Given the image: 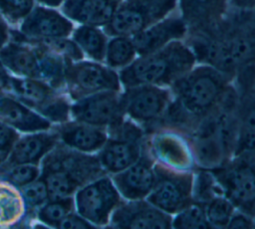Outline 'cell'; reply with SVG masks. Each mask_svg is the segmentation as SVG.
Here are the masks:
<instances>
[{
  "instance_id": "1",
  "label": "cell",
  "mask_w": 255,
  "mask_h": 229,
  "mask_svg": "<svg viewBox=\"0 0 255 229\" xmlns=\"http://www.w3.org/2000/svg\"><path fill=\"white\" fill-rule=\"evenodd\" d=\"M183 41L197 64L223 72L239 91L255 84V9L232 8L217 23L188 33Z\"/></svg>"
},
{
  "instance_id": "2",
  "label": "cell",
  "mask_w": 255,
  "mask_h": 229,
  "mask_svg": "<svg viewBox=\"0 0 255 229\" xmlns=\"http://www.w3.org/2000/svg\"><path fill=\"white\" fill-rule=\"evenodd\" d=\"M232 82L218 69L196 64L169 87L172 99L158 127L188 134L217 108Z\"/></svg>"
},
{
  "instance_id": "3",
  "label": "cell",
  "mask_w": 255,
  "mask_h": 229,
  "mask_svg": "<svg viewBox=\"0 0 255 229\" xmlns=\"http://www.w3.org/2000/svg\"><path fill=\"white\" fill-rule=\"evenodd\" d=\"M196 64L192 50L183 40H177L158 51L137 56L118 73L123 89L137 85L169 88Z\"/></svg>"
},
{
  "instance_id": "4",
  "label": "cell",
  "mask_w": 255,
  "mask_h": 229,
  "mask_svg": "<svg viewBox=\"0 0 255 229\" xmlns=\"http://www.w3.org/2000/svg\"><path fill=\"white\" fill-rule=\"evenodd\" d=\"M209 170L235 208L254 218L255 149L235 153L222 165Z\"/></svg>"
},
{
  "instance_id": "5",
  "label": "cell",
  "mask_w": 255,
  "mask_h": 229,
  "mask_svg": "<svg viewBox=\"0 0 255 229\" xmlns=\"http://www.w3.org/2000/svg\"><path fill=\"white\" fill-rule=\"evenodd\" d=\"M107 130L108 139L96 154L105 172L113 175L131 165L140 156L147 134L128 117Z\"/></svg>"
},
{
  "instance_id": "6",
  "label": "cell",
  "mask_w": 255,
  "mask_h": 229,
  "mask_svg": "<svg viewBox=\"0 0 255 229\" xmlns=\"http://www.w3.org/2000/svg\"><path fill=\"white\" fill-rule=\"evenodd\" d=\"M121 98L125 116L148 134L159 126L172 95L168 87L137 85L123 89Z\"/></svg>"
},
{
  "instance_id": "7",
  "label": "cell",
  "mask_w": 255,
  "mask_h": 229,
  "mask_svg": "<svg viewBox=\"0 0 255 229\" xmlns=\"http://www.w3.org/2000/svg\"><path fill=\"white\" fill-rule=\"evenodd\" d=\"M176 5V0H123L103 30L109 37H132L170 15Z\"/></svg>"
},
{
  "instance_id": "8",
  "label": "cell",
  "mask_w": 255,
  "mask_h": 229,
  "mask_svg": "<svg viewBox=\"0 0 255 229\" xmlns=\"http://www.w3.org/2000/svg\"><path fill=\"white\" fill-rule=\"evenodd\" d=\"M73 197L75 211L95 228L108 226L112 213L124 201L109 174L82 185Z\"/></svg>"
},
{
  "instance_id": "9",
  "label": "cell",
  "mask_w": 255,
  "mask_h": 229,
  "mask_svg": "<svg viewBox=\"0 0 255 229\" xmlns=\"http://www.w3.org/2000/svg\"><path fill=\"white\" fill-rule=\"evenodd\" d=\"M155 182L146 200L163 212L174 215L193 202L194 170H177L155 161Z\"/></svg>"
},
{
  "instance_id": "10",
  "label": "cell",
  "mask_w": 255,
  "mask_h": 229,
  "mask_svg": "<svg viewBox=\"0 0 255 229\" xmlns=\"http://www.w3.org/2000/svg\"><path fill=\"white\" fill-rule=\"evenodd\" d=\"M65 91L72 101L104 91H123L117 70L93 60L68 64Z\"/></svg>"
},
{
  "instance_id": "11",
  "label": "cell",
  "mask_w": 255,
  "mask_h": 229,
  "mask_svg": "<svg viewBox=\"0 0 255 229\" xmlns=\"http://www.w3.org/2000/svg\"><path fill=\"white\" fill-rule=\"evenodd\" d=\"M122 91H104L72 101L71 119L110 128L125 119Z\"/></svg>"
},
{
  "instance_id": "12",
  "label": "cell",
  "mask_w": 255,
  "mask_h": 229,
  "mask_svg": "<svg viewBox=\"0 0 255 229\" xmlns=\"http://www.w3.org/2000/svg\"><path fill=\"white\" fill-rule=\"evenodd\" d=\"M41 170L59 171L80 187L91 180L107 174L97 154L84 153L59 143L40 162Z\"/></svg>"
},
{
  "instance_id": "13",
  "label": "cell",
  "mask_w": 255,
  "mask_h": 229,
  "mask_svg": "<svg viewBox=\"0 0 255 229\" xmlns=\"http://www.w3.org/2000/svg\"><path fill=\"white\" fill-rule=\"evenodd\" d=\"M147 146L154 160L177 170H195L186 136L173 128L160 126L147 134Z\"/></svg>"
},
{
  "instance_id": "14",
  "label": "cell",
  "mask_w": 255,
  "mask_h": 229,
  "mask_svg": "<svg viewBox=\"0 0 255 229\" xmlns=\"http://www.w3.org/2000/svg\"><path fill=\"white\" fill-rule=\"evenodd\" d=\"M74 22L53 7L35 6L20 23L19 34L27 42H42L68 38L74 31Z\"/></svg>"
},
{
  "instance_id": "15",
  "label": "cell",
  "mask_w": 255,
  "mask_h": 229,
  "mask_svg": "<svg viewBox=\"0 0 255 229\" xmlns=\"http://www.w3.org/2000/svg\"><path fill=\"white\" fill-rule=\"evenodd\" d=\"M154 165L155 160L149 152L147 141H145L140 156L131 165L111 175L124 200L146 198L155 182Z\"/></svg>"
},
{
  "instance_id": "16",
  "label": "cell",
  "mask_w": 255,
  "mask_h": 229,
  "mask_svg": "<svg viewBox=\"0 0 255 229\" xmlns=\"http://www.w3.org/2000/svg\"><path fill=\"white\" fill-rule=\"evenodd\" d=\"M172 215L158 209L146 199L124 200L112 213L108 227L166 229L171 228Z\"/></svg>"
},
{
  "instance_id": "17",
  "label": "cell",
  "mask_w": 255,
  "mask_h": 229,
  "mask_svg": "<svg viewBox=\"0 0 255 229\" xmlns=\"http://www.w3.org/2000/svg\"><path fill=\"white\" fill-rule=\"evenodd\" d=\"M187 26L180 15H168L131 37L137 56L160 50L169 43L184 40Z\"/></svg>"
},
{
  "instance_id": "18",
  "label": "cell",
  "mask_w": 255,
  "mask_h": 229,
  "mask_svg": "<svg viewBox=\"0 0 255 229\" xmlns=\"http://www.w3.org/2000/svg\"><path fill=\"white\" fill-rule=\"evenodd\" d=\"M59 141L84 153H97L108 139V130L82 121L70 119L53 125Z\"/></svg>"
},
{
  "instance_id": "19",
  "label": "cell",
  "mask_w": 255,
  "mask_h": 229,
  "mask_svg": "<svg viewBox=\"0 0 255 229\" xmlns=\"http://www.w3.org/2000/svg\"><path fill=\"white\" fill-rule=\"evenodd\" d=\"M58 143V134L53 126L48 130L21 133L12 146L6 165L14 163L40 164Z\"/></svg>"
},
{
  "instance_id": "20",
  "label": "cell",
  "mask_w": 255,
  "mask_h": 229,
  "mask_svg": "<svg viewBox=\"0 0 255 229\" xmlns=\"http://www.w3.org/2000/svg\"><path fill=\"white\" fill-rule=\"evenodd\" d=\"M187 34L205 30L221 20L229 10L228 0H176Z\"/></svg>"
},
{
  "instance_id": "21",
  "label": "cell",
  "mask_w": 255,
  "mask_h": 229,
  "mask_svg": "<svg viewBox=\"0 0 255 229\" xmlns=\"http://www.w3.org/2000/svg\"><path fill=\"white\" fill-rule=\"evenodd\" d=\"M0 121L20 133L48 130L53 124L19 100L0 93Z\"/></svg>"
},
{
  "instance_id": "22",
  "label": "cell",
  "mask_w": 255,
  "mask_h": 229,
  "mask_svg": "<svg viewBox=\"0 0 255 229\" xmlns=\"http://www.w3.org/2000/svg\"><path fill=\"white\" fill-rule=\"evenodd\" d=\"M123 0H65L62 13L78 24L104 27Z\"/></svg>"
},
{
  "instance_id": "23",
  "label": "cell",
  "mask_w": 255,
  "mask_h": 229,
  "mask_svg": "<svg viewBox=\"0 0 255 229\" xmlns=\"http://www.w3.org/2000/svg\"><path fill=\"white\" fill-rule=\"evenodd\" d=\"M0 61L13 76L40 79L35 46L23 39L9 41L0 49Z\"/></svg>"
},
{
  "instance_id": "24",
  "label": "cell",
  "mask_w": 255,
  "mask_h": 229,
  "mask_svg": "<svg viewBox=\"0 0 255 229\" xmlns=\"http://www.w3.org/2000/svg\"><path fill=\"white\" fill-rule=\"evenodd\" d=\"M61 92L43 80L12 75L8 90L3 94L9 95L34 111H37L44 103Z\"/></svg>"
},
{
  "instance_id": "25",
  "label": "cell",
  "mask_w": 255,
  "mask_h": 229,
  "mask_svg": "<svg viewBox=\"0 0 255 229\" xmlns=\"http://www.w3.org/2000/svg\"><path fill=\"white\" fill-rule=\"evenodd\" d=\"M239 95V132L235 153L255 149V84Z\"/></svg>"
},
{
  "instance_id": "26",
  "label": "cell",
  "mask_w": 255,
  "mask_h": 229,
  "mask_svg": "<svg viewBox=\"0 0 255 229\" xmlns=\"http://www.w3.org/2000/svg\"><path fill=\"white\" fill-rule=\"evenodd\" d=\"M71 36L85 56L90 60L104 63L109 36L102 27L80 24Z\"/></svg>"
},
{
  "instance_id": "27",
  "label": "cell",
  "mask_w": 255,
  "mask_h": 229,
  "mask_svg": "<svg viewBox=\"0 0 255 229\" xmlns=\"http://www.w3.org/2000/svg\"><path fill=\"white\" fill-rule=\"evenodd\" d=\"M26 214V206L20 190L0 178V228L17 225Z\"/></svg>"
},
{
  "instance_id": "28",
  "label": "cell",
  "mask_w": 255,
  "mask_h": 229,
  "mask_svg": "<svg viewBox=\"0 0 255 229\" xmlns=\"http://www.w3.org/2000/svg\"><path fill=\"white\" fill-rule=\"evenodd\" d=\"M137 57L131 37L113 36L108 40L104 63L117 71L128 66Z\"/></svg>"
},
{
  "instance_id": "29",
  "label": "cell",
  "mask_w": 255,
  "mask_h": 229,
  "mask_svg": "<svg viewBox=\"0 0 255 229\" xmlns=\"http://www.w3.org/2000/svg\"><path fill=\"white\" fill-rule=\"evenodd\" d=\"M74 210L73 196L66 198H49L35 211V216L42 225L58 228L59 223Z\"/></svg>"
},
{
  "instance_id": "30",
  "label": "cell",
  "mask_w": 255,
  "mask_h": 229,
  "mask_svg": "<svg viewBox=\"0 0 255 229\" xmlns=\"http://www.w3.org/2000/svg\"><path fill=\"white\" fill-rule=\"evenodd\" d=\"M218 194L224 193L212 172L209 169H195L192 187L193 202L204 206L212 197Z\"/></svg>"
},
{
  "instance_id": "31",
  "label": "cell",
  "mask_w": 255,
  "mask_h": 229,
  "mask_svg": "<svg viewBox=\"0 0 255 229\" xmlns=\"http://www.w3.org/2000/svg\"><path fill=\"white\" fill-rule=\"evenodd\" d=\"M235 210L233 203L224 194L212 197L204 205L205 215L211 228H227Z\"/></svg>"
},
{
  "instance_id": "32",
  "label": "cell",
  "mask_w": 255,
  "mask_h": 229,
  "mask_svg": "<svg viewBox=\"0 0 255 229\" xmlns=\"http://www.w3.org/2000/svg\"><path fill=\"white\" fill-rule=\"evenodd\" d=\"M66 94L67 93L65 92L58 93L44 103L40 108H38L36 112L49 120L53 125L70 120V108L72 100L69 98V96L67 97Z\"/></svg>"
},
{
  "instance_id": "33",
  "label": "cell",
  "mask_w": 255,
  "mask_h": 229,
  "mask_svg": "<svg viewBox=\"0 0 255 229\" xmlns=\"http://www.w3.org/2000/svg\"><path fill=\"white\" fill-rule=\"evenodd\" d=\"M40 175V164L14 163L6 165L0 170V178L18 189L39 178Z\"/></svg>"
},
{
  "instance_id": "34",
  "label": "cell",
  "mask_w": 255,
  "mask_h": 229,
  "mask_svg": "<svg viewBox=\"0 0 255 229\" xmlns=\"http://www.w3.org/2000/svg\"><path fill=\"white\" fill-rule=\"evenodd\" d=\"M171 228H211L204 211V206L192 202L172 215Z\"/></svg>"
},
{
  "instance_id": "35",
  "label": "cell",
  "mask_w": 255,
  "mask_h": 229,
  "mask_svg": "<svg viewBox=\"0 0 255 229\" xmlns=\"http://www.w3.org/2000/svg\"><path fill=\"white\" fill-rule=\"evenodd\" d=\"M19 190L26 206V212L35 213L50 198L47 185L41 176L19 188Z\"/></svg>"
},
{
  "instance_id": "36",
  "label": "cell",
  "mask_w": 255,
  "mask_h": 229,
  "mask_svg": "<svg viewBox=\"0 0 255 229\" xmlns=\"http://www.w3.org/2000/svg\"><path fill=\"white\" fill-rule=\"evenodd\" d=\"M35 0H0V15L11 24H20L32 11Z\"/></svg>"
},
{
  "instance_id": "37",
  "label": "cell",
  "mask_w": 255,
  "mask_h": 229,
  "mask_svg": "<svg viewBox=\"0 0 255 229\" xmlns=\"http://www.w3.org/2000/svg\"><path fill=\"white\" fill-rule=\"evenodd\" d=\"M44 45H46L49 49L63 57L67 62L73 63L84 60L85 55L80 49V47L76 44L73 39L61 38L49 41H42Z\"/></svg>"
},
{
  "instance_id": "38",
  "label": "cell",
  "mask_w": 255,
  "mask_h": 229,
  "mask_svg": "<svg viewBox=\"0 0 255 229\" xmlns=\"http://www.w3.org/2000/svg\"><path fill=\"white\" fill-rule=\"evenodd\" d=\"M58 228H95V227L74 210L71 213H69L59 223Z\"/></svg>"
},
{
  "instance_id": "39",
  "label": "cell",
  "mask_w": 255,
  "mask_h": 229,
  "mask_svg": "<svg viewBox=\"0 0 255 229\" xmlns=\"http://www.w3.org/2000/svg\"><path fill=\"white\" fill-rule=\"evenodd\" d=\"M227 228H255L254 218L236 209L230 218Z\"/></svg>"
},
{
  "instance_id": "40",
  "label": "cell",
  "mask_w": 255,
  "mask_h": 229,
  "mask_svg": "<svg viewBox=\"0 0 255 229\" xmlns=\"http://www.w3.org/2000/svg\"><path fill=\"white\" fill-rule=\"evenodd\" d=\"M21 133L13 127L0 121V146L12 148Z\"/></svg>"
},
{
  "instance_id": "41",
  "label": "cell",
  "mask_w": 255,
  "mask_h": 229,
  "mask_svg": "<svg viewBox=\"0 0 255 229\" xmlns=\"http://www.w3.org/2000/svg\"><path fill=\"white\" fill-rule=\"evenodd\" d=\"M10 30L8 26V22L0 15V49L3 48L10 39Z\"/></svg>"
},
{
  "instance_id": "42",
  "label": "cell",
  "mask_w": 255,
  "mask_h": 229,
  "mask_svg": "<svg viewBox=\"0 0 255 229\" xmlns=\"http://www.w3.org/2000/svg\"><path fill=\"white\" fill-rule=\"evenodd\" d=\"M11 76L12 75L0 61V93H6V91L8 90Z\"/></svg>"
},
{
  "instance_id": "43",
  "label": "cell",
  "mask_w": 255,
  "mask_h": 229,
  "mask_svg": "<svg viewBox=\"0 0 255 229\" xmlns=\"http://www.w3.org/2000/svg\"><path fill=\"white\" fill-rule=\"evenodd\" d=\"M229 6L235 9H255V0H228Z\"/></svg>"
},
{
  "instance_id": "44",
  "label": "cell",
  "mask_w": 255,
  "mask_h": 229,
  "mask_svg": "<svg viewBox=\"0 0 255 229\" xmlns=\"http://www.w3.org/2000/svg\"><path fill=\"white\" fill-rule=\"evenodd\" d=\"M11 149L12 148L0 146V170L6 166V164L8 162V159H9V156H10Z\"/></svg>"
},
{
  "instance_id": "45",
  "label": "cell",
  "mask_w": 255,
  "mask_h": 229,
  "mask_svg": "<svg viewBox=\"0 0 255 229\" xmlns=\"http://www.w3.org/2000/svg\"><path fill=\"white\" fill-rule=\"evenodd\" d=\"M37 1H39L40 3H42L45 6L54 8V7L61 6L65 0H37Z\"/></svg>"
},
{
  "instance_id": "46",
  "label": "cell",
  "mask_w": 255,
  "mask_h": 229,
  "mask_svg": "<svg viewBox=\"0 0 255 229\" xmlns=\"http://www.w3.org/2000/svg\"><path fill=\"white\" fill-rule=\"evenodd\" d=\"M254 223H255V214H254Z\"/></svg>"
}]
</instances>
